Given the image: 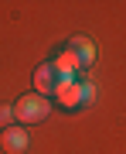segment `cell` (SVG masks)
I'll return each instance as SVG.
<instances>
[{
	"label": "cell",
	"mask_w": 126,
	"mask_h": 154,
	"mask_svg": "<svg viewBox=\"0 0 126 154\" xmlns=\"http://www.w3.org/2000/svg\"><path fill=\"white\" fill-rule=\"evenodd\" d=\"M28 134H24V127H7L4 134H0V147H4L7 154H24L28 151Z\"/></svg>",
	"instance_id": "cell-3"
},
{
	"label": "cell",
	"mask_w": 126,
	"mask_h": 154,
	"mask_svg": "<svg viewBox=\"0 0 126 154\" xmlns=\"http://www.w3.org/2000/svg\"><path fill=\"white\" fill-rule=\"evenodd\" d=\"M48 113H51L48 99L38 96V93H28V96H21V99L14 103V120H17V123H41Z\"/></svg>",
	"instance_id": "cell-1"
},
{
	"label": "cell",
	"mask_w": 126,
	"mask_h": 154,
	"mask_svg": "<svg viewBox=\"0 0 126 154\" xmlns=\"http://www.w3.org/2000/svg\"><path fill=\"white\" fill-rule=\"evenodd\" d=\"M65 51L78 62V69H85V65H92V62H95V45L89 41V38H72Z\"/></svg>",
	"instance_id": "cell-4"
},
{
	"label": "cell",
	"mask_w": 126,
	"mask_h": 154,
	"mask_svg": "<svg viewBox=\"0 0 126 154\" xmlns=\"http://www.w3.org/2000/svg\"><path fill=\"white\" fill-rule=\"evenodd\" d=\"M51 69H55V75L61 79V82H75V72H78V62L68 55V51H61V55L55 58V62H48Z\"/></svg>",
	"instance_id": "cell-6"
},
{
	"label": "cell",
	"mask_w": 126,
	"mask_h": 154,
	"mask_svg": "<svg viewBox=\"0 0 126 154\" xmlns=\"http://www.w3.org/2000/svg\"><path fill=\"white\" fill-rule=\"evenodd\" d=\"M0 127H4V130H7V127H14V106H0Z\"/></svg>",
	"instance_id": "cell-7"
},
{
	"label": "cell",
	"mask_w": 126,
	"mask_h": 154,
	"mask_svg": "<svg viewBox=\"0 0 126 154\" xmlns=\"http://www.w3.org/2000/svg\"><path fill=\"white\" fill-rule=\"evenodd\" d=\"M92 96H95V86H89V82H58L55 89V99L65 110H75V106H82V103H92Z\"/></svg>",
	"instance_id": "cell-2"
},
{
	"label": "cell",
	"mask_w": 126,
	"mask_h": 154,
	"mask_svg": "<svg viewBox=\"0 0 126 154\" xmlns=\"http://www.w3.org/2000/svg\"><path fill=\"white\" fill-rule=\"evenodd\" d=\"M58 82H61V79L55 75V69H51V65H41L38 72H34V89H38V96H44V99L58 89Z\"/></svg>",
	"instance_id": "cell-5"
}]
</instances>
